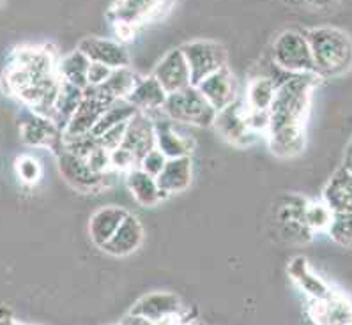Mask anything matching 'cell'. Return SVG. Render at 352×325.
I'll return each instance as SVG.
<instances>
[{
	"label": "cell",
	"mask_w": 352,
	"mask_h": 325,
	"mask_svg": "<svg viewBox=\"0 0 352 325\" xmlns=\"http://www.w3.org/2000/svg\"><path fill=\"white\" fill-rule=\"evenodd\" d=\"M319 82V74L298 73L290 74L285 82L280 83L270 108V129L305 128L310 111L311 94Z\"/></svg>",
	"instance_id": "1"
},
{
	"label": "cell",
	"mask_w": 352,
	"mask_h": 325,
	"mask_svg": "<svg viewBox=\"0 0 352 325\" xmlns=\"http://www.w3.org/2000/svg\"><path fill=\"white\" fill-rule=\"evenodd\" d=\"M314 58V73L338 78L352 69V37L336 27H315L305 32Z\"/></svg>",
	"instance_id": "2"
},
{
	"label": "cell",
	"mask_w": 352,
	"mask_h": 325,
	"mask_svg": "<svg viewBox=\"0 0 352 325\" xmlns=\"http://www.w3.org/2000/svg\"><path fill=\"white\" fill-rule=\"evenodd\" d=\"M174 4L175 0H113L107 16L119 41H129L142 25L163 20Z\"/></svg>",
	"instance_id": "3"
},
{
	"label": "cell",
	"mask_w": 352,
	"mask_h": 325,
	"mask_svg": "<svg viewBox=\"0 0 352 325\" xmlns=\"http://www.w3.org/2000/svg\"><path fill=\"white\" fill-rule=\"evenodd\" d=\"M162 111L172 122L190 124L197 128H209L214 122L216 110L197 87L190 85L183 91L166 96Z\"/></svg>",
	"instance_id": "4"
},
{
	"label": "cell",
	"mask_w": 352,
	"mask_h": 325,
	"mask_svg": "<svg viewBox=\"0 0 352 325\" xmlns=\"http://www.w3.org/2000/svg\"><path fill=\"white\" fill-rule=\"evenodd\" d=\"M271 60L285 73H314L310 45L305 32L298 30H285L276 36L271 48Z\"/></svg>",
	"instance_id": "5"
},
{
	"label": "cell",
	"mask_w": 352,
	"mask_h": 325,
	"mask_svg": "<svg viewBox=\"0 0 352 325\" xmlns=\"http://www.w3.org/2000/svg\"><path fill=\"white\" fill-rule=\"evenodd\" d=\"M184 58L190 66L191 85L197 87L209 74L218 71L220 67L227 66L228 55L227 49L221 43L209 41V39H197L188 41L181 46Z\"/></svg>",
	"instance_id": "6"
},
{
	"label": "cell",
	"mask_w": 352,
	"mask_h": 325,
	"mask_svg": "<svg viewBox=\"0 0 352 325\" xmlns=\"http://www.w3.org/2000/svg\"><path fill=\"white\" fill-rule=\"evenodd\" d=\"M57 157L58 172L64 181L80 193H96L110 184L108 177L110 173H96L89 168L87 161L76 154L63 148L60 153L55 154Z\"/></svg>",
	"instance_id": "7"
},
{
	"label": "cell",
	"mask_w": 352,
	"mask_h": 325,
	"mask_svg": "<svg viewBox=\"0 0 352 325\" xmlns=\"http://www.w3.org/2000/svg\"><path fill=\"white\" fill-rule=\"evenodd\" d=\"M129 313H137L145 317L153 324H183L184 304L175 293L172 292H151L140 297L133 304Z\"/></svg>",
	"instance_id": "8"
},
{
	"label": "cell",
	"mask_w": 352,
	"mask_h": 325,
	"mask_svg": "<svg viewBox=\"0 0 352 325\" xmlns=\"http://www.w3.org/2000/svg\"><path fill=\"white\" fill-rule=\"evenodd\" d=\"M212 126L216 128V131L220 133L223 140L236 145V147H248V145L255 144L258 138L257 133L252 131L248 122H246V107L239 103L237 99L228 107H225L223 110L216 111Z\"/></svg>",
	"instance_id": "9"
},
{
	"label": "cell",
	"mask_w": 352,
	"mask_h": 325,
	"mask_svg": "<svg viewBox=\"0 0 352 325\" xmlns=\"http://www.w3.org/2000/svg\"><path fill=\"white\" fill-rule=\"evenodd\" d=\"M112 103H113V99L101 94L96 87L87 85L85 89H83L82 101H80L75 113H73L71 120L67 122L66 129H64V135L76 136V135L91 133L92 128L96 126V122H98L100 117L103 115V111L107 110Z\"/></svg>",
	"instance_id": "10"
},
{
	"label": "cell",
	"mask_w": 352,
	"mask_h": 325,
	"mask_svg": "<svg viewBox=\"0 0 352 325\" xmlns=\"http://www.w3.org/2000/svg\"><path fill=\"white\" fill-rule=\"evenodd\" d=\"M307 203V198L299 197V194H287L282 198L276 210V221L283 237L290 240H298V243L311 239L314 234L305 221Z\"/></svg>",
	"instance_id": "11"
},
{
	"label": "cell",
	"mask_w": 352,
	"mask_h": 325,
	"mask_svg": "<svg viewBox=\"0 0 352 325\" xmlns=\"http://www.w3.org/2000/svg\"><path fill=\"white\" fill-rule=\"evenodd\" d=\"M153 76L162 83L166 94L183 91V89L190 87V66H188L186 58H184L183 49H170L168 54L156 64V67L153 71Z\"/></svg>",
	"instance_id": "12"
},
{
	"label": "cell",
	"mask_w": 352,
	"mask_h": 325,
	"mask_svg": "<svg viewBox=\"0 0 352 325\" xmlns=\"http://www.w3.org/2000/svg\"><path fill=\"white\" fill-rule=\"evenodd\" d=\"M21 140L32 147H45L57 154L64 148V133L46 117L30 113L29 119L21 122Z\"/></svg>",
	"instance_id": "13"
},
{
	"label": "cell",
	"mask_w": 352,
	"mask_h": 325,
	"mask_svg": "<svg viewBox=\"0 0 352 325\" xmlns=\"http://www.w3.org/2000/svg\"><path fill=\"white\" fill-rule=\"evenodd\" d=\"M120 147L131 150L137 156L138 163L142 157L149 153L151 148L156 147V129L154 120L147 115V111L138 110L131 119L126 122L124 138Z\"/></svg>",
	"instance_id": "14"
},
{
	"label": "cell",
	"mask_w": 352,
	"mask_h": 325,
	"mask_svg": "<svg viewBox=\"0 0 352 325\" xmlns=\"http://www.w3.org/2000/svg\"><path fill=\"white\" fill-rule=\"evenodd\" d=\"M202 96L216 111L223 110L237 99V85L230 67L223 66L197 85Z\"/></svg>",
	"instance_id": "15"
},
{
	"label": "cell",
	"mask_w": 352,
	"mask_h": 325,
	"mask_svg": "<svg viewBox=\"0 0 352 325\" xmlns=\"http://www.w3.org/2000/svg\"><path fill=\"white\" fill-rule=\"evenodd\" d=\"M80 52L87 55L92 62H101L108 67H124L129 66V52L120 41L107 39V37L87 36L83 37L78 45Z\"/></svg>",
	"instance_id": "16"
},
{
	"label": "cell",
	"mask_w": 352,
	"mask_h": 325,
	"mask_svg": "<svg viewBox=\"0 0 352 325\" xmlns=\"http://www.w3.org/2000/svg\"><path fill=\"white\" fill-rule=\"evenodd\" d=\"M142 243H144V227H142L140 219L137 216L128 214L124 221L120 223L116 234L101 249L110 256L120 258V256L133 255L142 246Z\"/></svg>",
	"instance_id": "17"
},
{
	"label": "cell",
	"mask_w": 352,
	"mask_h": 325,
	"mask_svg": "<svg viewBox=\"0 0 352 325\" xmlns=\"http://www.w3.org/2000/svg\"><path fill=\"white\" fill-rule=\"evenodd\" d=\"M310 317L315 324L352 325V302L335 292L326 299H311Z\"/></svg>",
	"instance_id": "18"
},
{
	"label": "cell",
	"mask_w": 352,
	"mask_h": 325,
	"mask_svg": "<svg viewBox=\"0 0 352 325\" xmlns=\"http://www.w3.org/2000/svg\"><path fill=\"white\" fill-rule=\"evenodd\" d=\"M157 186L163 193L177 194L186 191L193 181V161L191 156L172 157L166 161L165 168L156 177Z\"/></svg>",
	"instance_id": "19"
},
{
	"label": "cell",
	"mask_w": 352,
	"mask_h": 325,
	"mask_svg": "<svg viewBox=\"0 0 352 325\" xmlns=\"http://www.w3.org/2000/svg\"><path fill=\"white\" fill-rule=\"evenodd\" d=\"M128 214V210L117 205H107L96 210L91 216V221H89V235H91L94 246L101 249L110 240V237L116 234L120 223L124 221Z\"/></svg>",
	"instance_id": "20"
},
{
	"label": "cell",
	"mask_w": 352,
	"mask_h": 325,
	"mask_svg": "<svg viewBox=\"0 0 352 325\" xmlns=\"http://www.w3.org/2000/svg\"><path fill=\"white\" fill-rule=\"evenodd\" d=\"M126 186H128L131 197L142 207H156L162 200L168 198V194L160 190L156 177L144 172L140 166L126 173Z\"/></svg>",
	"instance_id": "21"
},
{
	"label": "cell",
	"mask_w": 352,
	"mask_h": 325,
	"mask_svg": "<svg viewBox=\"0 0 352 325\" xmlns=\"http://www.w3.org/2000/svg\"><path fill=\"white\" fill-rule=\"evenodd\" d=\"M154 129H156V147L165 154L168 159L172 157L190 156L195 148V142L188 138V136L181 135L175 131L172 126V120H156L154 122Z\"/></svg>",
	"instance_id": "22"
},
{
	"label": "cell",
	"mask_w": 352,
	"mask_h": 325,
	"mask_svg": "<svg viewBox=\"0 0 352 325\" xmlns=\"http://www.w3.org/2000/svg\"><path fill=\"white\" fill-rule=\"evenodd\" d=\"M322 200L333 212H352V173L345 166L329 179L324 188Z\"/></svg>",
	"instance_id": "23"
},
{
	"label": "cell",
	"mask_w": 352,
	"mask_h": 325,
	"mask_svg": "<svg viewBox=\"0 0 352 325\" xmlns=\"http://www.w3.org/2000/svg\"><path fill=\"white\" fill-rule=\"evenodd\" d=\"M166 92L154 76L140 78L131 92L128 94L126 101L133 104L140 111H154L162 110L166 101Z\"/></svg>",
	"instance_id": "24"
},
{
	"label": "cell",
	"mask_w": 352,
	"mask_h": 325,
	"mask_svg": "<svg viewBox=\"0 0 352 325\" xmlns=\"http://www.w3.org/2000/svg\"><path fill=\"white\" fill-rule=\"evenodd\" d=\"M290 278L296 281L299 289L307 293L310 299H326L333 293V290L320 280L310 269L308 260L305 256H298L289 264Z\"/></svg>",
	"instance_id": "25"
},
{
	"label": "cell",
	"mask_w": 352,
	"mask_h": 325,
	"mask_svg": "<svg viewBox=\"0 0 352 325\" xmlns=\"http://www.w3.org/2000/svg\"><path fill=\"white\" fill-rule=\"evenodd\" d=\"M82 98L83 89H80V87L73 85V83L60 78L57 99H55L54 104V113H52V122H54L63 133L64 129H66L67 122L71 120V117H73V113H75L76 107H78L80 101H82Z\"/></svg>",
	"instance_id": "26"
},
{
	"label": "cell",
	"mask_w": 352,
	"mask_h": 325,
	"mask_svg": "<svg viewBox=\"0 0 352 325\" xmlns=\"http://www.w3.org/2000/svg\"><path fill=\"white\" fill-rule=\"evenodd\" d=\"M138 80H140V76L129 66L116 67V69H112L110 76L101 85L96 87V89L103 96H107V98L113 99V101L116 99H126L129 92L135 89Z\"/></svg>",
	"instance_id": "27"
},
{
	"label": "cell",
	"mask_w": 352,
	"mask_h": 325,
	"mask_svg": "<svg viewBox=\"0 0 352 325\" xmlns=\"http://www.w3.org/2000/svg\"><path fill=\"white\" fill-rule=\"evenodd\" d=\"M89 66H91V58L76 48L75 52H71L69 55H66V57L58 60L57 71L58 76L63 80L80 87V89H85L89 85Z\"/></svg>",
	"instance_id": "28"
},
{
	"label": "cell",
	"mask_w": 352,
	"mask_h": 325,
	"mask_svg": "<svg viewBox=\"0 0 352 325\" xmlns=\"http://www.w3.org/2000/svg\"><path fill=\"white\" fill-rule=\"evenodd\" d=\"M278 83L267 74H258L250 80L246 91V108L248 110H270L276 94Z\"/></svg>",
	"instance_id": "29"
},
{
	"label": "cell",
	"mask_w": 352,
	"mask_h": 325,
	"mask_svg": "<svg viewBox=\"0 0 352 325\" xmlns=\"http://www.w3.org/2000/svg\"><path fill=\"white\" fill-rule=\"evenodd\" d=\"M137 111V108L133 107L129 101H126V99H116V101L103 111V115H101L100 120L96 122V126L92 128L91 133L94 136H101L104 131H108V129L117 126V124L128 122Z\"/></svg>",
	"instance_id": "30"
},
{
	"label": "cell",
	"mask_w": 352,
	"mask_h": 325,
	"mask_svg": "<svg viewBox=\"0 0 352 325\" xmlns=\"http://www.w3.org/2000/svg\"><path fill=\"white\" fill-rule=\"evenodd\" d=\"M333 214L335 212L324 200L322 202H308L307 212H305V221H307V227L310 228L311 234L327 232V228L331 225Z\"/></svg>",
	"instance_id": "31"
},
{
	"label": "cell",
	"mask_w": 352,
	"mask_h": 325,
	"mask_svg": "<svg viewBox=\"0 0 352 325\" xmlns=\"http://www.w3.org/2000/svg\"><path fill=\"white\" fill-rule=\"evenodd\" d=\"M327 234L338 246L352 249V212H335Z\"/></svg>",
	"instance_id": "32"
},
{
	"label": "cell",
	"mask_w": 352,
	"mask_h": 325,
	"mask_svg": "<svg viewBox=\"0 0 352 325\" xmlns=\"http://www.w3.org/2000/svg\"><path fill=\"white\" fill-rule=\"evenodd\" d=\"M16 175L25 184H36L41 177V165L30 156H21L16 159Z\"/></svg>",
	"instance_id": "33"
},
{
	"label": "cell",
	"mask_w": 352,
	"mask_h": 325,
	"mask_svg": "<svg viewBox=\"0 0 352 325\" xmlns=\"http://www.w3.org/2000/svg\"><path fill=\"white\" fill-rule=\"evenodd\" d=\"M110 165H112V170H116V172L128 173L129 170L137 168L138 159L128 148L117 147L110 150Z\"/></svg>",
	"instance_id": "34"
},
{
	"label": "cell",
	"mask_w": 352,
	"mask_h": 325,
	"mask_svg": "<svg viewBox=\"0 0 352 325\" xmlns=\"http://www.w3.org/2000/svg\"><path fill=\"white\" fill-rule=\"evenodd\" d=\"M166 161H168V157H166L160 148L154 147L142 157L138 166H140L144 172L149 173V175H153V177H157V175L163 172V168H165Z\"/></svg>",
	"instance_id": "35"
},
{
	"label": "cell",
	"mask_w": 352,
	"mask_h": 325,
	"mask_svg": "<svg viewBox=\"0 0 352 325\" xmlns=\"http://www.w3.org/2000/svg\"><path fill=\"white\" fill-rule=\"evenodd\" d=\"M89 168L96 173H110L112 165H110V150H107L104 147L98 145L96 148H92L89 156L85 157Z\"/></svg>",
	"instance_id": "36"
},
{
	"label": "cell",
	"mask_w": 352,
	"mask_h": 325,
	"mask_svg": "<svg viewBox=\"0 0 352 325\" xmlns=\"http://www.w3.org/2000/svg\"><path fill=\"white\" fill-rule=\"evenodd\" d=\"M124 131H126V122H122L113 126V128H110L108 131H104L101 136H96V138H98L101 147H104L107 150H113V148L120 147V144H122Z\"/></svg>",
	"instance_id": "37"
},
{
	"label": "cell",
	"mask_w": 352,
	"mask_h": 325,
	"mask_svg": "<svg viewBox=\"0 0 352 325\" xmlns=\"http://www.w3.org/2000/svg\"><path fill=\"white\" fill-rule=\"evenodd\" d=\"M110 73H112V67H108L107 64H101V62L91 60V66H89V71H87L89 85L92 87L101 85V83L110 76Z\"/></svg>",
	"instance_id": "38"
},
{
	"label": "cell",
	"mask_w": 352,
	"mask_h": 325,
	"mask_svg": "<svg viewBox=\"0 0 352 325\" xmlns=\"http://www.w3.org/2000/svg\"><path fill=\"white\" fill-rule=\"evenodd\" d=\"M119 324H129V325H151V322L145 317L137 313H128L126 317H122V320Z\"/></svg>",
	"instance_id": "39"
},
{
	"label": "cell",
	"mask_w": 352,
	"mask_h": 325,
	"mask_svg": "<svg viewBox=\"0 0 352 325\" xmlns=\"http://www.w3.org/2000/svg\"><path fill=\"white\" fill-rule=\"evenodd\" d=\"M301 2L311 9H326V8H331L336 0H301Z\"/></svg>",
	"instance_id": "40"
},
{
	"label": "cell",
	"mask_w": 352,
	"mask_h": 325,
	"mask_svg": "<svg viewBox=\"0 0 352 325\" xmlns=\"http://www.w3.org/2000/svg\"><path fill=\"white\" fill-rule=\"evenodd\" d=\"M11 317H13V315H11V311H9L8 308H0V322L8 320V318Z\"/></svg>",
	"instance_id": "41"
},
{
	"label": "cell",
	"mask_w": 352,
	"mask_h": 325,
	"mask_svg": "<svg viewBox=\"0 0 352 325\" xmlns=\"http://www.w3.org/2000/svg\"><path fill=\"white\" fill-rule=\"evenodd\" d=\"M345 168L349 170V172L352 173V154H347V157H345Z\"/></svg>",
	"instance_id": "42"
},
{
	"label": "cell",
	"mask_w": 352,
	"mask_h": 325,
	"mask_svg": "<svg viewBox=\"0 0 352 325\" xmlns=\"http://www.w3.org/2000/svg\"><path fill=\"white\" fill-rule=\"evenodd\" d=\"M347 154H352V140H351V144H349V147H347Z\"/></svg>",
	"instance_id": "43"
},
{
	"label": "cell",
	"mask_w": 352,
	"mask_h": 325,
	"mask_svg": "<svg viewBox=\"0 0 352 325\" xmlns=\"http://www.w3.org/2000/svg\"><path fill=\"white\" fill-rule=\"evenodd\" d=\"M2 4H4V0H0V5H2Z\"/></svg>",
	"instance_id": "44"
}]
</instances>
